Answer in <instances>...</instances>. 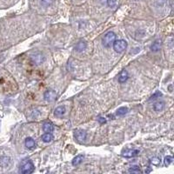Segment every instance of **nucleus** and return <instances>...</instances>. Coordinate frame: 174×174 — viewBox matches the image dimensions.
Returning a JSON list of instances; mask_svg holds the SVG:
<instances>
[{
    "instance_id": "nucleus-18",
    "label": "nucleus",
    "mask_w": 174,
    "mask_h": 174,
    "mask_svg": "<svg viewBox=\"0 0 174 174\" xmlns=\"http://www.w3.org/2000/svg\"><path fill=\"white\" fill-rule=\"evenodd\" d=\"M128 109L126 107H120L117 110V115L118 116H124V114L127 113Z\"/></svg>"
},
{
    "instance_id": "nucleus-19",
    "label": "nucleus",
    "mask_w": 174,
    "mask_h": 174,
    "mask_svg": "<svg viewBox=\"0 0 174 174\" xmlns=\"http://www.w3.org/2000/svg\"><path fill=\"white\" fill-rule=\"evenodd\" d=\"M130 173H140L141 172V170L139 168V166H137V165H134L133 167H130L128 171Z\"/></svg>"
},
{
    "instance_id": "nucleus-24",
    "label": "nucleus",
    "mask_w": 174,
    "mask_h": 174,
    "mask_svg": "<svg viewBox=\"0 0 174 174\" xmlns=\"http://www.w3.org/2000/svg\"><path fill=\"white\" fill-rule=\"evenodd\" d=\"M162 96V94H161V92H155L153 95H152L151 96V98H150V100H152V99H158V98H160Z\"/></svg>"
},
{
    "instance_id": "nucleus-11",
    "label": "nucleus",
    "mask_w": 174,
    "mask_h": 174,
    "mask_svg": "<svg viewBox=\"0 0 174 174\" xmlns=\"http://www.w3.org/2000/svg\"><path fill=\"white\" fill-rule=\"evenodd\" d=\"M65 108L64 106H58V107H57L56 110H55V111H54L55 116L58 117V118L63 117L65 115Z\"/></svg>"
},
{
    "instance_id": "nucleus-25",
    "label": "nucleus",
    "mask_w": 174,
    "mask_h": 174,
    "mask_svg": "<svg viewBox=\"0 0 174 174\" xmlns=\"http://www.w3.org/2000/svg\"><path fill=\"white\" fill-rule=\"evenodd\" d=\"M99 122L100 124H104V123L106 122V120H105V118H99Z\"/></svg>"
},
{
    "instance_id": "nucleus-16",
    "label": "nucleus",
    "mask_w": 174,
    "mask_h": 174,
    "mask_svg": "<svg viewBox=\"0 0 174 174\" xmlns=\"http://www.w3.org/2000/svg\"><path fill=\"white\" fill-rule=\"evenodd\" d=\"M10 158L7 157H1L0 158V165L3 166V167H6L10 164Z\"/></svg>"
},
{
    "instance_id": "nucleus-14",
    "label": "nucleus",
    "mask_w": 174,
    "mask_h": 174,
    "mask_svg": "<svg viewBox=\"0 0 174 174\" xmlns=\"http://www.w3.org/2000/svg\"><path fill=\"white\" fill-rule=\"evenodd\" d=\"M41 139L45 143H49L53 139V136H52V134L51 133H46L42 135Z\"/></svg>"
},
{
    "instance_id": "nucleus-17",
    "label": "nucleus",
    "mask_w": 174,
    "mask_h": 174,
    "mask_svg": "<svg viewBox=\"0 0 174 174\" xmlns=\"http://www.w3.org/2000/svg\"><path fill=\"white\" fill-rule=\"evenodd\" d=\"M83 160H84V156L83 155H77V157H75L74 158H73V160H72V164L73 165H78V164H80L82 162H83Z\"/></svg>"
},
{
    "instance_id": "nucleus-12",
    "label": "nucleus",
    "mask_w": 174,
    "mask_h": 174,
    "mask_svg": "<svg viewBox=\"0 0 174 174\" xmlns=\"http://www.w3.org/2000/svg\"><path fill=\"white\" fill-rule=\"evenodd\" d=\"M85 48H86V43L84 41H79L75 46V50L77 52H82Z\"/></svg>"
},
{
    "instance_id": "nucleus-5",
    "label": "nucleus",
    "mask_w": 174,
    "mask_h": 174,
    "mask_svg": "<svg viewBox=\"0 0 174 174\" xmlns=\"http://www.w3.org/2000/svg\"><path fill=\"white\" fill-rule=\"evenodd\" d=\"M43 97H45V99L46 101L52 102V101H54L57 99V93L53 90H47L45 92V94H43Z\"/></svg>"
},
{
    "instance_id": "nucleus-13",
    "label": "nucleus",
    "mask_w": 174,
    "mask_h": 174,
    "mask_svg": "<svg viewBox=\"0 0 174 174\" xmlns=\"http://www.w3.org/2000/svg\"><path fill=\"white\" fill-rule=\"evenodd\" d=\"M24 145H25L26 148H28V149H33L36 146V143H35L34 139L31 138H27L25 139Z\"/></svg>"
},
{
    "instance_id": "nucleus-6",
    "label": "nucleus",
    "mask_w": 174,
    "mask_h": 174,
    "mask_svg": "<svg viewBox=\"0 0 174 174\" xmlns=\"http://www.w3.org/2000/svg\"><path fill=\"white\" fill-rule=\"evenodd\" d=\"M87 137V133L83 130H76L74 132V138L77 141H84Z\"/></svg>"
},
{
    "instance_id": "nucleus-10",
    "label": "nucleus",
    "mask_w": 174,
    "mask_h": 174,
    "mask_svg": "<svg viewBox=\"0 0 174 174\" xmlns=\"http://www.w3.org/2000/svg\"><path fill=\"white\" fill-rule=\"evenodd\" d=\"M43 132H45V133H52L53 132V130H54L53 124L52 123H50V122H46V123L43 124Z\"/></svg>"
},
{
    "instance_id": "nucleus-9",
    "label": "nucleus",
    "mask_w": 174,
    "mask_h": 174,
    "mask_svg": "<svg viewBox=\"0 0 174 174\" xmlns=\"http://www.w3.org/2000/svg\"><path fill=\"white\" fill-rule=\"evenodd\" d=\"M161 46H162L161 40L158 39V40H156V41H154V42L152 43V46H151V49H152V52H157L160 51V49H161Z\"/></svg>"
},
{
    "instance_id": "nucleus-1",
    "label": "nucleus",
    "mask_w": 174,
    "mask_h": 174,
    "mask_svg": "<svg viewBox=\"0 0 174 174\" xmlns=\"http://www.w3.org/2000/svg\"><path fill=\"white\" fill-rule=\"evenodd\" d=\"M113 46V49L116 52L121 53L123 52L126 47H127V42L124 39H118V40H115L112 43Z\"/></svg>"
},
{
    "instance_id": "nucleus-4",
    "label": "nucleus",
    "mask_w": 174,
    "mask_h": 174,
    "mask_svg": "<svg viewBox=\"0 0 174 174\" xmlns=\"http://www.w3.org/2000/svg\"><path fill=\"white\" fill-rule=\"evenodd\" d=\"M31 62L34 64V65H41L43 61H45V57H43L41 53H35V54H33L32 56H31Z\"/></svg>"
},
{
    "instance_id": "nucleus-3",
    "label": "nucleus",
    "mask_w": 174,
    "mask_h": 174,
    "mask_svg": "<svg viewBox=\"0 0 174 174\" xmlns=\"http://www.w3.org/2000/svg\"><path fill=\"white\" fill-rule=\"evenodd\" d=\"M34 164H32L31 161H28L26 162L21 168V172L24 173V174H30V173H32L34 171Z\"/></svg>"
},
{
    "instance_id": "nucleus-2",
    "label": "nucleus",
    "mask_w": 174,
    "mask_h": 174,
    "mask_svg": "<svg viewBox=\"0 0 174 174\" xmlns=\"http://www.w3.org/2000/svg\"><path fill=\"white\" fill-rule=\"evenodd\" d=\"M115 40H116V34L112 31H109L103 37V40H102L103 46L105 47H110Z\"/></svg>"
},
{
    "instance_id": "nucleus-15",
    "label": "nucleus",
    "mask_w": 174,
    "mask_h": 174,
    "mask_svg": "<svg viewBox=\"0 0 174 174\" xmlns=\"http://www.w3.org/2000/svg\"><path fill=\"white\" fill-rule=\"evenodd\" d=\"M164 102H163V101L156 102L153 105V109L156 111H161L162 110H164Z\"/></svg>"
},
{
    "instance_id": "nucleus-22",
    "label": "nucleus",
    "mask_w": 174,
    "mask_h": 174,
    "mask_svg": "<svg viewBox=\"0 0 174 174\" xmlns=\"http://www.w3.org/2000/svg\"><path fill=\"white\" fill-rule=\"evenodd\" d=\"M173 161V158L172 156H167L164 158V165L165 166H168L171 163H172Z\"/></svg>"
},
{
    "instance_id": "nucleus-8",
    "label": "nucleus",
    "mask_w": 174,
    "mask_h": 174,
    "mask_svg": "<svg viewBox=\"0 0 174 174\" xmlns=\"http://www.w3.org/2000/svg\"><path fill=\"white\" fill-rule=\"evenodd\" d=\"M129 78V74H128V71L126 70H122L118 75V82L123 84L124 82L127 81V79Z\"/></svg>"
},
{
    "instance_id": "nucleus-21",
    "label": "nucleus",
    "mask_w": 174,
    "mask_h": 174,
    "mask_svg": "<svg viewBox=\"0 0 174 174\" xmlns=\"http://www.w3.org/2000/svg\"><path fill=\"white\" fill-rule=\"evenodd\" d=\"M150 162H151V164H152L153 165H159V164L161 163V160H160V158H158V157H153V158H151V160H150Z\"/></svg>"
},
{
    "instance_id": "nucleus-23",
    "label": "nucleus",
    "mask_w": 174,
    "mask_h": 174,
    "mask_svg": "<svg viewBox=\"0 0 174 174\" xmlns=\"http://www.w3.org/2000/svg\"><path fill=\"white\" fill-rule=\"evenodd\" d=\"M107 5L111 8H114L117 5V0H107Z\"/></svg>"
},
{
    "instance_id": "nucleus-20",
    "label": "nucleus",
    "mask_w": 174,
    "mask_h": 174,
    "mask_svg": "<svg viewBox=\"0 0 174 174\" xmlns=\"http://www.w3.org/2000/svg\"><path fill=\"white\" fill-rule=\"evenodd\" d=\"M52 3H53V0H41V1H40L41 5L43 6V7H48Z\"/></svg>"
},
{
    "instance_id": "nucleus-7",
    "label": "nucleus",
    "mask_w": 174,
    "mask_h": 174,
    "mask_svg": "<svg viewBox=\"0 0 174 174\" xmlns=\"http://www.w3.org/2000/svg\"><path fill=\"white\" fill-rule=\"evenodd\" d=\"M139 152V150L127 149V150H125V151L122 153V156L124 157V158H132V157H134V156L138 155Z\"/></svg>"
}]
</instances>
